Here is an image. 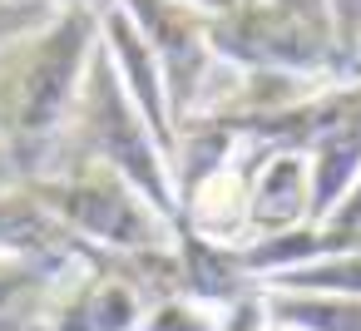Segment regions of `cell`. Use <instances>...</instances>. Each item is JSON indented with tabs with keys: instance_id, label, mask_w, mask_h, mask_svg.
I'll return each mask as SVG.
<instances>
[{
	"instance_id": "obj_1",
	"label": "cell",
	"mask_w": 361,
	"mask_h": 331,
	"mask_svg": "<svg viewBox=\"0 0 361 331\" xmlns=\"http://www.w3.org/2000/svg\"><path fill=\"white\" fill-rule=\"evenodd\" d=\"M35 193L40 208H50L70 232H80L85 242L114 252V257H134V252H164L173 242V227L104 163L90 158H65L55 178L25 183Z\"/></svg>"
},
{
	"instance_id": "obj_2",
	"label": "cell",
	"mask_w": 361,
	"mask_h": 331,
	"mask_svg": "<svg viewBox=\"0 0 361 331\" xmlns=\"http://www.w3.org/2000/svg\"><path fill=\"white\" fill-rule=\"evenodd\" d=\"M149 301L144 292L119 272V257L109 267H94L85 277H75L55 311H50V331H139Z\"/></svg>"
},
{
	"instance_id": "obj_3",
	"label": "cell",
	"mask_w": 361,
	"mask_h": 331,
	"mask_svg": "<svg viewBox=\"0 0 361 331\" xmlns=\"http://www.w3.org/2000/svg\"><path fill=\"white\" fill-rule=\"evenodd\" d=\"M307 203H312L307 154H267L262 173H252V183H247V242H262V237L302 227Z\"/></svg>"
},
{
	"instance_id": "obj_4",
	"label": "cell",
	"mask_w": 361,
	"mask_h": 331,
	"mask_svg": "<svg viewBox=\"0 0 361 331\" xmlns=\"http://www.w3.org/2000/svg\"><path fill=\"white\" fill-rule=\"evenodd\" d=\"M267 316L272 331H361V296H322V292H302V296H282L267 292Z\"/></svg>"
},
{
	"instance_id": "obj_5",
	"label": "cell",
	"mask_w": 361,
	"mask_h": 331,
	"mask_svg": "<svg viewBox=\"0 0 361 331\" xmlns=\"http://www.w3.org/2000/svg\"><path fill=\"white\" fill-rule=\"evenodd\" d=\"M331 40L346 60H361V0H326Z\"/></svg>"
},
{
	"instance_id": "obj_6",
	"label": "cell",
	"mask_w": 361,
	"mask_h": 331,
	"mask_svg": "<svg viewBox=\"0 0 361 331\" xmlns=\"http://www.w3.org/2000/svg\"><path fill=\"white\" fill-rule=\"evenodd\" d=\"M322 227H331V232H341V237H361V183H351V193L331 208V218H326Z\"/></svg>"
},
{
	"instance_id": "obj_7",
	"label": "cell",
	"mask_w": 361,
	"mask_h": 331,
	"mask_svg": "<svg viewBox=\"0 0 361 331\" xmlns=\"http://www.w3.org/2000/svg\"><path fill=\"white\" fill-rule=\"evenodd\" d=\"M193 11H203V15H223V11H233L238 0H188Z\"/></svg>"
},
{
	"instance_id": "obj_8",
	"label": "cell",
	"mask_w": 361,
	"mask_h": 331,
	"mask_svg": "<svg viewBox=\"0 0 361 331\" xmlns=\"http://www.w3.org/2000/svg\"><path fill=\"white\" fill-rule=\"evenodd\" d=\"M30 331H50V321H40V326H30Z\"/></svg>"
}]
</instances>
